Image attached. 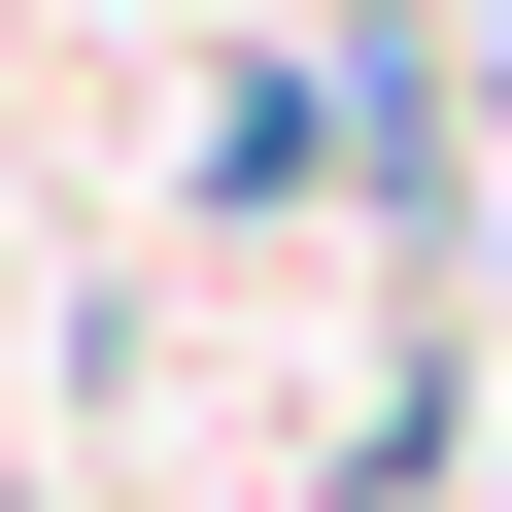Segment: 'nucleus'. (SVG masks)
Wrapping results in <instances>:
<instances>
[{
    "label": "nucleus",
    "mask_w": 512,
    "mask_h": 512,
    "mask_svg": "<svg viewBox=\"0 0 512 512\" xmlns=\"http://www.w3.org/2000/svg\"><path fill=\"white\" fill-rule=\"evenodd\" d=\"M239 35H342V0H239Z\"/></svg>",
    "instance_id": "f257e3e1"
}]
</instances>
